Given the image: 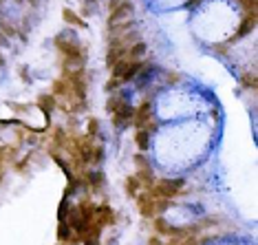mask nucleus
Instances as JSON below:
<instances>
[{"instance_id": "obj_1", "label": "nucleus", "mask_w": 258, "mask_h": 245, "mask_svg": "<svg viewBox=\"0 0 258 245\" xmlns=\"http://www.w3.org/2000/svg\"><path fill=\"white\" fill-rule=\"evenodd\" d=\"M183 179H157L152 183V197L157 199H170L181 192Z\"/></svg>"}, {"instance_id": "obj_2", "label": "nucleus", "mask_w": 258, "mask_h": 245, "mask_svg": "<svg viewBox=\"0 0 258 245\" xmlns=\"http://www.w3.org/2000/svg\"><path fill=\"white\" fill-rule=\"evenodd\" d=\"M137 188H139V179L135 177H128V181H126V190H128V194H133V197H137Z\"/></svg>"}]
</instances>
